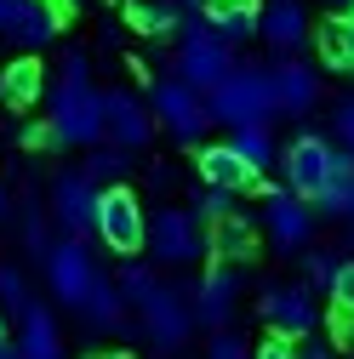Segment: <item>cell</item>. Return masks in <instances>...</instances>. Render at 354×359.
Returning <instances> with one entry per match:
<instances>
[{
    "label": "cell",
    "mask_w": 354,
    "mask_h": 359,
    "mask_svg": "<svg viewBox=\"0 0 354 359\" xmlns=\"http://www.w3.org/2000/svg\"><path fill=\"white\" fill-rule=\"evenodd\" d=\"M211 103V120L217 126H269L280 109H275V74L257 69V63H235V74L217 86V92H206Z\"/></svg>",
    "instance_id": "6da1fadb"
},
{
    "label": "cell",
    "mask_w": 354,
    "mask_h": 359,
    "mask_svg": "<svg viewBox=\"0 0 354 359\" xmlns=\"http://www.w3.org/2000/svg\"><path fill=\"white\" fill-rule=\"evenodd\" d=\"M171 74H183L189 86H200V92H217V86L235 74V46H229V40L217 34L206 18H189V23H183V40H177Z\"/></svg>",
    "instance_id": "7a4b0ae2"
},
{
    "label": "cell",
    "mask_w": 354,
    "mask_h": 359,
    "mask_svg": "<svg viewBox=\"0 0 354 359\" xmlns=\"http://www.w3.org/2000/svg\"><path fill=\"white\" fill-rule=\"evenodd\" d=\"M52 131H58V143L98 149L109 137V92H98V86H58L52 92Z\"/></svg>",
    "instance_id": "3957f363"
},
{
    "label": "cell",
    "mask_w": 354,
    "mask_h": 359,
    "mask_svg": "<svg viewBox=\"0 0 354 359\" xmlns=\"http://www.w3.org/2000/svg\"><path fill=\"white\" fill-rule=\"evenodd\" d=\"M149 109H155V120L171 131L177 143H200V137H206V126H217V120H211L206 92H200V86H189L183 74H166V80H155V97H149Z\"/></svg>",
    "instance_id": "277c9868"
},
{
    "label": "cell",
    "mask_w": 354,
    "mask_h": 359,
    "mask_svg": "<svg viewBox=\"0 0 354 359\" xmlns=\"http://www.w3.org/2000/svg\"><path fill=\"white\" fill-rule=\"evenodd\" d=\"M69 6L63 0H0V46L12 52H40L63 29Z\"/></svg>",
    "instance_id": "5b68a950"
},
{
    "label": "cell",
    "mask_w": 354,
    "mask_h": 359,
    "mask_svg": "<svg viewBox=\"0 0 354 359\" xmlns=\"http://www.w3.org/2000/svg\"><path fill=\"white\" fill-rule=\"evenodd\" d=\"M98 240L114 257H138L149 245V211H143V200L131 194L126 183L103 189V200H98Z\"/></svg>",
    "instance_id": "8992f818"
},
{
    "label": "cell",
    "mask_w": 354,
    "mask_h": 359,
    "mask_svg": "<svg viewBox=\"0 0 354 359\" xmlns=\"http://www.w3.org/2000/svg\"><path fill=\"white\" fill-rule=\"evenodd\" d=\"M337 160L343 149H332L320 131H303V137H291V149L280 154V171H286V189L303 194V200H315L332 177H337Z\"/></svg>",
    "instance_id": "52a82bcc"
},
{
    "label": "cell",
    "mask_w": 354,
    "mask_h": 359,
    "mask_svg": "<svg viewBox=\"0 0 354 359\" xmlns=\"http://www.w3.org/2000/svg\"><path fill=\"white\" fill-rule=\"evenodd\" d=\"M46 285H52V297H58L63 308H80L86 297H92V285H98V257L86 251V240L63 234V240L46 251Z\"/></svg>",
    "instance_id": "ba28073f"
},
{
    "label": "cell",
    "mask_w": 354,
    "mask_h": 359,
    "mask_svg": "<svg viewBox=\"0 0 354 359\" xmlns=\"http://www.w3.org/2000/svg\"><path fill=\"white\" fill-rule=\"evenodd\" d=\"M315 200H303L291 189H263V229H269L275 251H308V240H315Z\"/></svg>",
    "instance_id": "9c48e42d"
},
{
    "label": "cell",
    "mask_w": 354,
    "mask_h": 359,
    "mask_svg": "<svg viewBox=\"0 0 354 359\" xmlns=\"http://www.w3.org/2000/svg\"><path fill=\"white\" fill-rule=\"evenodd\" d=\"M149 251H155V262L183 268V262H195V257L211 251V245H206V234H200V217H195V211L166 205V211L149 217Z\"/></svg>",
    "instance_id": "30bf717a"
},
{
    "label": "cell",
    "mask_w": 354,
    "mask_h": 359,
    "mask_svg": "<svg viewBox=\"0 0 354 359\" xmlns=\"http://www.w3.org/2000/svg\"><path fill=\"white\" fill-rule=\"evenodd\" d=\"M138 313H143V331H149V342H155L160 353H177V348L189 342V331L200 325V320H195V302L177 291V285H160Z\"/></svg>",
    "instance_id": "8fae6325"
},
{
    "label": "cell",
    "mask_w": 354,
    "mask_h": 359,
    "mask_svg": "<svg viewBox=\"0 0 354 359\" xmlns=\"http://www.w3.org/2000/svg\"><path fill=\"white\" fill-rule=\"evenodd\" d=\"M98 200H103V189L86 171H63L52 183V222L63 234H74V240L98 234Z\"/></svg>",
    "instance_id": "7c38bea8"
},
{
    "label": "cell",
    "mask_w": 354,
    "mask_h": 359,
    "mask_svg": "<svg viewBox=\"0 0 354 359\" xmlns=\"http://www.w3.org/2000/svg\"><path fill=\"white\" fill-rule=\"evenodd\" d=\"M257 313L275 337H308L320 325V308H315V285H269L257 297Z\"/></svg>",
    "instance_id": "4fadbf2b"
},
{
    "label": "cell",
    "mask_w": 354,
    "mask_h": 359,
    "mask_svg": "<svg viewBox=\"0 0 354 359\" xmlns=\"http://www.w3.org/2000/svg\"><path fill=\"white\" fill-rule=\"evenodd\" d=\"M189 302H195V320L200 325L223 331L235 302H240V262H211L200 274V285H189Z\"/></svg>",
    "instance_id": "5bb4252c"
},
{
    "label": "cell",
    "mask_w": 354,
    "mask_h": 359,
    "mask_svg": "<svg viewBox=\"0 0 354 359\" xmlns=\"http://www.w3.org/2000/svg\"><path fill=\"white\" fill-rule=\"evenodd\" d=\"M269 74H275V109L280 114H291V120L315 114V103H320V69L315 63H303L291 52V57H275Z\"/></svg>",
    "instance_id": "9a60e30c"
},
{
    "label": "cell",
    "mask_w": 354,
    "mask_h": 359,
    "mask_svg": "<svg viewBox=\"0 0 354 359\" xmlns=\"http://www.w3.org/2000/svg\"><path fill=\"white\" fill-rule=\"evenodd\" d=\"M195 165H200V183H211V189H229V194L263 189V171H257L235 143H200Z\"/></svg>",
    "instance_id": "2e32d148"
},
{
    "label": "cell",
    "mask_w": 354,
    "mask_h": 359,
    "mask_svg": "<svg viewBox=\"0 0 354 359\" xmlns=\"http://www.w3.org/2000/svg\"><path fill=\"white\" fill-rule=\"evenodd\" d=\"M263 40L275 46V57L303 52L308 40H315V23H308L303 0H269V6H263Z\"/></svg>",
    "instance_id": "e0dca14e"
},
{
    "label": "cell",
    "mask_w": 354,
    "mask_h": 359,
    "mask_svg": "<svg viewBox=\"0 0 354 359\" xmlns=\"http://www.w3.org/2000/svg\"><path fill=\"white\" fill-rule=\"evenodd\" d=\"M155 109L138 97V92H109V143H120V149H143V143H155Z\"/></svg>",
    "instance_id": "ac0fdd59"
},
{
    "label": "cell",
    "mask_w": 354,
    "mask_h": 359,
    "mask_svg": "<svg viewBox=\"0 0 354 359\" xmlns=\"http://www.w3.org/2000/svg\"><path fill=\"white\" fill-rule=\"evenodd\" d=\"M40 92H46V69H40L34 52H18L6 69H0V103L6 109H34Z\"/></svg>",
    "instance_id": "d6986e66"
},
{
    "label": "cell",
    "mask_w": 354,
    "mask_h": 359,
    "mask_svg": "<svg viewBox=\"0 0 354 359\" xmlns=\"http://www.w3.org/2000/svg\"><path fill=\"white\" fill-rule=\"evenodd\" d=\"M18 348H23V359H63V325H58V313L34 302L23 320H18Z\"/></svg>",
    "instance_id": "ffe728a7"
},
{
    "label": "cell",
    "mask_w": 354,
    "mask_h": 359,
    "mask_svg": "<svg viewBox=\"0 0 354 359\" xmlns=\"http://www.w3.org/2000/svg\"><path fill=\"white\" fill-rule=\"evenodd\" d=\"M315 46H320V63L332 74H354V12H332L315 29Z\"/></svg>",
    "instance_id": "44dd1931"
},
{
    "label": "cell",
    "mask_w": 354,
    "mask_h": 359,
    "mask_svg": "<svg viewBox=\"0 0 354 359\" xmlns=\"http://www.w3.org/2000/svg\"><path fill=\"white\" fill-rule=\"evenodd\" d=\"M206 245H211V257H217V262H251V251H257V229H251V217L229 211L223 222H211Z\"/></svg>",
    "instance_id": "7402d4cb"
},
{
    "label": "cell",
    "mask_w": 354,
    "mask_h": 359,
    "mask_svg": "<svg viewBox=\"0 0 354 359\" xmlns=\"http://www.w3.org/2000/svg\"><path fill=\"white\" fill-rule=\"evenodd\" d=\"M80 313H86V325H92V331H120L126 325V291H120V280H103L98 274L92 297L80 302Z\"/></svg>",
    "instance_id": "603a6c76"
},
{
    "label": "cell",
    "mask_w": 354,
    "mask_h": 359,
    "mask_svg": "<svg viewBox=\"0 0 354 359\" xmlns=\"http://www.w3.org/2000/svg\"><path fill=\"white\" fill-rule=\"evenodd\" d=\"M126 23L149 40H166V34L183 29L177 23V0H126Z\"/></svg>",
    "instance_id": "cb8c5ba5"
},
{
    "label": "cell",
    "mask_w": 354,
    "mask_h": 359,
    "mask_svg": "<svg viewBox=\"0 0 354 359\" xmlns=\"http://www.w3.org/2000/svg\"><path fill=\"white\" fill-rule=\"evenodd\" d=\"M206 23L223 34L229 46H240V40L263 34V6H257V0H246V6H217V12H206Z\"/></svg>",
    "instance_id": "d4e9b609"
},
{
    "label": "cell",
    "mask_w": 354,
    "mask_h": 359,
    "mask_svg": "<svg viewBox=\"0 0 354 359\" xmlns=\"http://www.w3.org/2000/svg\"><path fill=\"white\" fill-rule=\"evenodd\" d=\"M80 171L92 177L98 189H114V183H126V171H131V149H120V143H98L92 154H86Z\"/></svg>",
    "instance_id": "484cf974"
},
{
    "label": "cell",
    "mask_w": 354,
    "mask_h": 359,
    "mask_svg": "<svg viewBox=\"0 0 354 359\" xmlns=\"http://www.w3.org/2000/svg\"><path fill=\"white\" fill-rule=\"evenodd\" d=\"M229 143H235L257 171H269V165H275V131H269V126H235V131H229Z\"/></svg>",
    "instance_id": "4316f807"
},
{
    "label": "cell",
    "mask_w": 354,
    "mask_h": 359,
    "mask_svg": "<svg viewBox=\"0 0 354 359\" xmlns=\"http://www.w3.org/2000/svg\"><path fill=\"white\" fill-rule=\"evenodd\" d=\"M303 274H308V285H315V291H332L337 274H343V257H337L332 245H315V251H303Z\"/></svg>",
    "instance_id": "83f0119b"
},
{
    "label": "cell",
    "mask_w": 354,
    "mask_h": 359,
    "mask_svg": "<svg viewBox=\"0 0 354 359\" xmlns=\"http://www.w3.org/2000/svg\"><path fill=\"white\" fill-rule=\"evenodd\" d=\"M120 291H126V302H149L155 291H160V280H155V268H143L138 257H126V268H120Z\"/></svg>",
    "instance_id": "f1b7e54d"
},
{
    "label": "cell",
    "mask_w": 354,
    "mask_h": 359,
    "mask_svg": "<svg viewBox=\"0 0 354 359\" xmlns=\"http://www.w3.org/2000/svg\"><path fill=\"white\" fill-rule=\"evenodd\" d=\"M0 308H6V313H18V320L34 308V297H29V280L18 274V268H6V262H0Z\"/></svg>",
    "instance_id": "f546056e"
},
{
    "label": "cell",
    "mask_w": 354,
    "mask_h": 359,
    "mask_svg": "<svg viewBox=\"0 0 354 359\" xmlns=\"http://www.w3.org/2000/svg\"><path fill=\"white\" fill-rule=\"evenodd\" d=\"M229 211H235V194H229V189H211V183L195 189V217H200V222H223Z\"/></svg>",
    "instance_id": "4dcf8cb0"
},
{
    "label": "cell",
    "mask_w": 354,
    "mask_h": 359,
    "mask_svg": "<svg viewBox=\"0 0 354 359\" xmlns=\"http://www.w3.org/2000/svg\"><path fill=\"white\" fill-rule=\"evenodd\" d=\"M58 86H92V63H86V52H63V63H58Z\"/></svg>",
    "instance_id": "1f68e13d"
},
{
    "label": "cell",
    "mask_w": 354,
    "mask_h": 359,
    "mask_svg": "<svg viewBox=\"0 0 354 359\" xmlns=\"http://www.w3.org/2000/svg\"><path fill=\"white\" fill-rule=\"evenodd\" d=\"M206 359H257V353H251L235 331H217V337H211V348H206Z\"/></svg>",
    "instance_id": "d6a6232c"
},
{
    "label": "cell",
    "mask_w": 354,
    "mask_h": 359,
    "mask_svg": "<svg viewBox=\"0 0 354 359\" xmlns=\"http://www.w3.org/2000/svg\"><path fill=\"white\" fill-rule=\"evenodd\" d=\"M23 245H29L34 257H46V251H52V240H46V222H40V211H29V217H23Z\"/></svg>",
    "instance_id": "836d02e7"
},
{
    "label": "cell",
    "mask_w": 354,
    "mask_h": 359,
    "mask_svg": "<svg viewBox=\"0 0 354 359\" xmlns=\"http://www.w3.org/2000/svg\"><path fill=\"white\" fill-rule=\"evenodd\" d=\"M332 126H337V143L354 149V97H343V103L332 109Z\"/></svg>",
    "instance_id": "e575fe53"
},
{
    "label": "cell",
    "mask_w": 354,
    "mask_h": 359,
    "mask_svg": "<svg viewBox=\"0 0 354 359\" xmlns=\"http://www.w3.org/2000/svg\"><path fill=\"white\" fill-rule=\"evenodd\" d=\"M332 302H337L343 313H354V262H343V274H337V285H332Z\"/></svg>",
    "instance_id": "d590c367"
},
{
    "label": "cell",
    "mask_w": 354,
    "mask_h": 359,
    "mask_svg": "<svg viewBox=\"0 0 354 359\" xmlns=\"http://www.w3.org/2000/svg\"><path fill=\"white\" fill-rule=\"evenodd\" d=\"M257 359H303V353L291 348V337H269V342L257 348Z\"/></svg>",
    "instance_id": "8d00e7d4"
},
{
    "label": "cell",
    "mask_w": 354,
    "mask_h": 359,
    "mask_svg": "<svg viewBox=\"0 0 354 359\" xmlns=\"http://www.w3.org/2000/svg\"><path fill=\"white\" fill-rule=\"evenodd\" d=\"M52 143H58L52 120H46V126H29V131H23V149H52Z\"/></svg>",
    "instance_id": "74e56055"
},
{
    "label": "cell",
    "mask_w": 354,
    "mask_h": 359,
    "mask_svg": "<svg viewBox=\"0 0 354 359\" xmlns=\"http://www.w3.org/2000/svg\"><path fill=\"white\" fill-rule=\"evenodd\" d=\"M0 359H23V348H18V337H6V331H0Z\"/></svg>",
    "instance_id": "f35d334b"
},
{
    "label": "cell",
    "mask_w": 354,
    "mask_h": 359,
    "mask_svg": "<svg viewBox=\"0 0 354 359\" xmlns=\"http://www.w3.org/2000/svg\"><path fill=\"white\" fill-rule=\"evenodd\" d=\"M149 183L155 189H171V165H149Z\"/></svg>",
    "instance_id": "ab89813d"
},
{
    "label": "cell",
    "mask_w": 354,
    "mask_h": 359,
    "mask_svg": "<svg viewBox=\"0 0 354 359\" xmlns=\"http://www.w3.org/2000/svg\"><path fill=\"white\" fill-rule=\"evenodd\" d=\"M303 359H337V353H332L326 342H308V348H303Z\"/></svg>",
    "instance_id": "60d3db41"
},
{
    "label": "cell",
    "mask_w": 354,
    "mask_h": 359,
    "mask_svg": "<svg viewBox=\"0 0 354 359\" xmlns=\"http://www.w3.org/2000/svg\"><path fill=\"white\" fill-rule=\"evenodd\" d=\"M6 217H12V194H6V189H0V222H6Z\"/></svg>",
    "instance_id": "b9f144b4"
},
{
    "label": "cell",
    "mask_w": 354,
    "mask_h": 359,
    "mask_svg": "<svg viewBox=\"0 0 354 359\" xmlns=\"http://www.w3.org/2000/svg\"><path fill=\"white\" fill-rule=\"evenodd\" d=\"M337 12H354V0H337Z\"/></svg>",
    "instance_id": "7bdbcfd3"
},
{
    "label": "cell",
    "mask_w": 354,
    "mask_h": 359,
    "mask_svg": "<svg viewBox=\"0 0 354 359\" xmlns=\"http://www.w3.org/2000/svg\"><path fill=\"white\" fill-rule=\"evenodd\" d=\"M92 359H126V353H92Z\"/></svg>",
    "instance_id": "ee69618b"
},
{
    "label": "cell",
    "mask_w": 354,
    "mask_h": 359,
    "mask_svg": "<svg viewBox=\"0 0 354 359\" xmlns=\"http://www.w3.org/2000/svg\"><path fill=\"white\" fill-rule=\"evenodd\" d=\"M63 6H69V12H74V6H86V0H63Z\"/></svg>",
    "instance_id": "f6af8a7d"
},
{
    "label": "cell",
    "mask_w": 354,
    "mask_h": 359,
    "mask_svg": "<svg viewBox=\"0 0 354 359\" xmlns=\"http://www.w3.org/2000/svg\"><path fill=\"white\" fill-rule=\"evenodd\" d=\"M348 245H354V217H348Z\"/></svg>",
    "instance_id": "bcb514c9"
},
{
    "label": "cell",
    "mask_w": 354,
    "mask_h": 359,
    "mask_svg": "<svg viewBox=\"0 0 354 359\" xmlns=\"http://www.w3.org/2000/svg\"><path fill=\"white\" fill-rule=\"evenodd\" d=\"M177 6H195V0H177Z\"/></svg>",
    "instance_id": "7dc6e473"
}]
</instances>
